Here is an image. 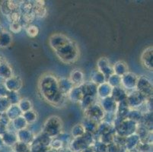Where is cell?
<instances>
[{
  "mask_svg": "<svg viewBox=\"0 0 153 152\" xmlns=\"http://www.w3.org/2000/svg\"><path fill=\"white\" fill-rule=\"evenodd\" d=\"M113 70H114V74L121 77L128 72V65L123 61H118L113 67Z\"/></svg>",
  "mask_w": 153,
  "mask_h": 152,
  "instance_id": "9a60e30c",
  "label": "cell"
},
{
  "mask_svg": "<svg viewBox=\"0 0 153 152\" xmlns=\"http://www.w3.org/2000/svg\"><path fill=\"white\" fill-rule=\"evenodd\" d=\"M138 76L134 73L129 72L121 76V87L126 90H133L136 88Z\"/></svg>",
  "mask_w": 153,
  "mask_h": 152,
  "instance_id": "52a82bcc",
  "label": "cell"
},
{
  "mask_svg": "<svg viewBox=\"0 0 153 152\" xmlns=\"http://www.w3.org/2000/svg\"><path fill=\"white\" fill-rule=\"evenodd\" d=\"M85 113V118H88L98 123L104 120V115H105V113L101 106L95 103L90 107L86 109Z\"/></svg>",
  "mask_w": 153,
  "mask_h": 152,
  "instance_id": "277c9868",
  "label": "cell"
},
{
  "mask_svg": "<svg viewBox=\"0 0 153 152\" xmlns=\"http://www.w3.org/2000/svg\"><path fill=\"white\" fill-rule=\"evenodd\" d=\"M25 29H26V33H27V34L30 37H37V36L38 35L39 31H40L38 27L36 26V25H33V24H30L29 26H27Z\"/></svg>",
  "mask_w": 153,
  "mask_h": 152,
  "instance_id": "ffe728a7",
  "label": "cell"
},
{
  "mask_svg": "<svg viewBox=\"0 0 153 152\" xmlns=\"http://www.w3.org/2000/svg\"><path fill=\"white\" fill-rule=\"evenodd\" d=\"M62 129V123L60 118L56 116L49 117L44 122L43 132L50 138H56L59 136Z\"/></svg>",
  "mask_w": 153,
  "mask_h": 152,
  "instance_id": "3957f363",
  "label": "cell"
},
{
  "mask_svg": "<svg viewBox=\"0 0 153 152\" xmlns=\"http://www.w3.org/2000/svg\"><path fill=\"white\" fill-rule=\"evenodd\" d=\"M83 96L84 95H83V92L82 90L81 86H76L69 92L67 97L70 99L71 101H72V102L79 103L81 102Z\"/></svg>",
  "mask_w": 153,
  "mask_h": 152,
  "instance_id": "5bb4252c",
  "label": "cell"
},
{
  "mask_svg": "<svg viewBox=\"0 0 153 152\" xmlns=\"http://www.w3.org/2000/svg\"><path fill=\"white\" fill-rule=\"evenodd\" d=\"M146 97H145L143 94H142L138 90H136L133 92L130 95H127L126 97V103L130 108H133L136 110L139 107H141L143 104L146 103Z\"/></svg>",
  "mask_w": 153,
  "mask_h": 152,
  "instance_id": "8992f818",
  "label": "cell"
},
{
  "mask_svg": "<svg viewBox=\"0 0 153 152\" xmlns=\"http://www.w3.org/2000/svg\"><path fill=\"white\" fill-rule=\"evenodd\" d=\"M38 89L41 97L54 107L62 105L66 97L61 94L58 85V79L51 73L41 75L38 82Z\"/></svg>",
  "mask_w": 153,
  "mask_h": 152,
  "instance_id": "7a4b0ae2",
  "label": "cell"
},
{
  "mask_svg": "<svg viewBox=\"0 0 153 152\" xmlns=\"http://www.w3.org/2000/svg\"><path fill=\"white\" fill-rule=\"evenodd\" d=\"M49 44L59 60L66 64L76 62L80 56L78 44L62 33H53L50 37Z\"/></svg>",
  "mask_w": 153,
  "mask_h": 152,
  "instance_id": "6da1fadb",
  "label": "cell"
},
{
  "mask_svg": "<svg viewBox=\"0 0 153 152\" xmlns=\"http://www.w3.org/2000/svg\"><path fill=\"white\" fill-rule=\"evenodd\" d=\"M17 105L18 107H19V108L20 109V110L22 111V114L31 110L32 108H33V105H32L31 101L27 98L20 99V100L19 101Z\"/></svg>",
  "mask_w": 153,
  "mask_h": 152,
  "instance_id": "2e32d148",
  "label": "cell"
},
{
  "mask_svg": "<svg viewBox=\"0 0 153 152\" xmlns=\"http://www.w3.org/2000/svg\"><path fill=\"white\" fill-rule=\"evenodd\" d=\"M113 87L110 85L108 82H104L101 84L97 87V95L101 97L102 99L107 98V97H111V93H112Z\"/></svg>",
  "mask_w": 153,
  "mask_h": 152,
  "instance_id": "4fadbf2b",
  "label": "cell"
},
{
  "mask_svg": "<svg viewBox=\"0 0 153 152\" xmlns=\"http://www.w3.org/2000/svg\"><path fill=\"white\" fill-rule=\"evenodd\" d=\"M22 116L24 117V119H25L27 122V125L28 124H32L35 122L37 119V113L34 112V110H30L28 112H26L25 113L22 114Z\"/></svg>",
  "mask_w": 153,
  "mask_h": 152,
  "instance_id": "ac0fdd59",
  "label": "cell"
},
{
  "mask_svg": "<svg viewBox=\"0 0 153 152\" xmlns=\"http://www.w3.org/2000/svg\"><path fill=\"white\" fill-rule=\"evenodd\" d=\"M153 49L152 47H149L143 50L140 56V61L145 69L152 72L153 69Z\"/></svg>",
  "mask_w": 153,
  "mask_h": 152,
  "instance_id": "ba28073f",
  "label": "cell"
},
{
  "mask_svg": "<svg viewBox=\"0 0 153 152\" xmlns=\"http://www.w3.org/2000/svg\"><path fill=\"white\" fill-rule=\"evenodd\" d=\"M22 27L21 25L20 22H17V23H11L10 24V30L12 33H18L22 30Z\"/></svg>",
  "mask_w": 153,
  "mask_h": 152,
  "instance_id": "44dd1931",
  "label": "cell"
},
{
  "mask_svg": "<svg viewBox=\"0 0 153 152\" xmlns=\"http://www.w3.org/2000/svg\"><path fill=\"white\" fill-rule=\"evenodd\" d=\"M98 69L101 73L107 78H109L111 75L114 74V70H113V67L110 65L109 61L106 57H101L99 60L98 61Z\"/></svg>",
  "mask_w": 153,
  "mask_h": 152,
  "instance_id": "9c48e42d",
  "label": "cell"
},
{
  "mask_svg": "<svg viewBox=\"0 0 153 152\" xmlns=\"http://www.w3.org/2000/svg\"><path fill=\"white\" fill-rule=\"evenodd\" d=\"M12 76V69L9 64L3 62L0 64V77L4 79H9Z\"/></svg>",
  "mask_w": 153,
  "mask_h": 152,
  "instance_id": "e0dca14e",
  "label": "cell"
},
{
  "mask_svg": "<svg viewBox=\"0 0 153 152\" xmlns=\"http://www.w3.org/2000/svg\"><path fill=\"white\" fill-rule=\"evenodd\" d=\"M136 90L140 92L146 98H151L152 96V84L147 78L139 77L136 84Z\"/></svg>",
  "mask_w": 153,
  "mask_h": 152,
  "instance_id": "5b68a950",
  "label": "cell"
},
{
  "mask_svg": "<svg viewBox=\"0 0 153 152\" xmlns=\"http://www.w3.org/2000/svg\"><path fill=\"white\" fill-rule=\"evenodd\" d=\"M69 80L72 83V85L76 86H81L82 84L85 83V77H84V73L81 69H76L72 71L69 75Z\"/></svg>",
  "mask_w": 153,
  "mask_h": 152,
  "instance_id": "7c38bea8",
  "label": "cell"
},
{
  "mask_svg": "<svg viewBox=\"0 0 153 152\" xmlns=\"http://www.w3.org/2000/svg\"><path fill=\"white\" fill-rule=\"evenodd\" d=\"M58 85H59V90L61 94L63 97L67 98L69 92L74 87V85H72L71 81L66 78H61L58 80Z\"/></svg>",
  "mask_w": 153,
  "mask_h": 152,
  "instance_id": "8fae6325",
  "label": "cell"
},
{
  "mask_svg": "<svg viewBox=\"0 0 153 152\" xmlns=\"http://www.w3.org/2000/svg\"><path fill=\"white\" fill-rule=\"evenodd\" d=\"M106 77L103 75L102 73L99 72V71H97L93 75V77L91 79V82H93L94 84H95L96 85H100L101 84L106 82Z\"/></svg>",
  "mask_w": 153,
  "mask_h": 152,
  "instance_id": "d6986e66",
  "label": "cell"
},
{
  "mask_svg": "<svg viewBox=\"0 0 153 152\" xmlns=\"http://www.w3.org/2000/svg\"><path fill=\"white\" fill-rule=\"evenodd\" d=\"M22 87V81L19 76H13L6 80L5 83V87L6 90L12 92L19 91Z\"/></svg>",
  "mask_w": 153,
  "mask_h": 152,
  "instance_id": "30bf717a",
  "label": "cell"
}]
</instances>
